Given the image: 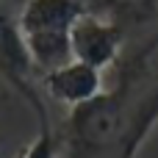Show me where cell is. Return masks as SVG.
Listing matches in <instances>:
<instances>
[{
    "mask_svg": "<svg viewBox=\"0 0 158 158\" xmlns=\"http://www.w3.org/2000/svg\"><path fill=\"white\" fill-rule=\"evenodd\" d=\"M83 3H86V0H83Z\"/></svg>",
    "mask_w": 158,
    "mask_h": 158,
    "instance_id": "9c48e42d",
    "label": "cell"
},
{
    "mask_svg": "<svg viewBox=\"0 0 158 158\" xmlns=\"http://www.w3.org/2000/svg\"><path fill=\"white\" fill-rule=\"evenodd\" d=\"M86 11L83 0H28L17 17L25 44L33 56L36 69H50L72 61V28Z\"/></svg>",
    "mask_w": 158,
    "mask_h": 158,
    "instance_id": "7a4b0ae2",
    "label": "cell"
},
{
    "mask_svg": "<svg viewBox=\"0 0 158 158\" xmlns=\"http://www.w3.org/2000/svg\"><path fill=\"white\" fill-rule=\"evenodd\" d=\"M158 50V31L139 47L125 50L114 67V86L103 89L89 103L69 108L58 131L67 158H119L136 106V86L147 69V58Z\"/></svg>",
    "mask_w": 158,
    "mask_h": 158,
    "instance_id": "6da1fadb",
    "label": "cell"
},
{
    "mask_svg": "<svg viewBox=\"0 0 158 158\" xmlns=\"http://www.w3.org/2000/svg\"><path fill=\"white\" fill-rule=\"evenodd\" d=\"M158 122V83L139 94L136 106H133V114H131V128H128V136L122 142V150H119V158H136L139 147L144 144V139L150 136V131L156 128Z\"/></svg>",
    "mask_w": 158,
    "mask_h": 158,
    "instance_id": "52a82bcc",
    "label": "cell"
},
{
    "mask_svg": "<svg viewBox=\"0 0 158 158\" xmlns=\"http://www.w3.org/2000/svg\"><path fill=\"white\" fill-rule=\"evenodd\" d=\"M0 81L8 83L36 114L39 131H53L50 111L42 97V72L33 64V56L25 44L17 17H11L0 6Z\"/></svg>",
    "mask_w": 158,
    "mask_h": 158,
    "instance_id": "3957f363",
    "label": "cell"
},
{
    "mask_svg": "<svg viewBox=\"0 0 158 158\" xmlns=\"http://www.w3.org/2000/svg\"><path fill=\"white\" fill-rule=\"evenodd\" d=\"M42 89L50 94V100H56L67 108H75L81 103H89L92 97H97L103 92V69L89 64V61L72 58L64 67L44 72Z\"/></svg>",
    "mask_w": 158,
    "mask_h": 158,
    "instance_id": "5b68a950",
    "label": "cell"
},
{
    "mask_svg": "<svg viewBox=\"0 0 158 158\" xmlns=\"http://www.w3.org/2000/svg\"><path fill=\"white\" fill-rule=\"evenodd\" d=\"M125 39H128V33L117 22L86 8L72 28V56L81 61H89L100 69L117 67L125 53Z\"/></svg>",
    "mask_w": 158,
    "mask_h": 158,
    "instance_id": "277c9868",
    "label": "cell"
},
{
    "mask_svg": "<svg viewBox=\"0 0 158 158\" xmlns=\"http://www.w3.org/2000/svg\"><path fill=\"white\" fill-rule=\"evenodd\" d=\"M86 8L117 22L128 36L158 19V0H86Z\"/></svg>",
    "mask_w": 158,
    "mask_h": 158,
    "instance_id": "8992f818",
    "label": "cell"
},
{
    "mask_svg": "<svg viewBox=\"0 0 158 158\" xmlns=\"http://www.w3.org/2000/svg\"><path fill=\"white\" fill-rule=\"evenodd\" d=\"M58 150H61V136L56 131H39L19 158H58Z\"/></svg>",
    "mask_w": 158,
    "mask_h": 158,
    "instance_id": "ba28073f",
    "label": "cell"
}]
</instances>
